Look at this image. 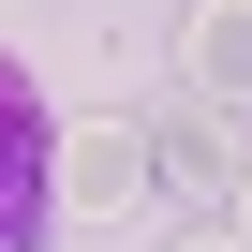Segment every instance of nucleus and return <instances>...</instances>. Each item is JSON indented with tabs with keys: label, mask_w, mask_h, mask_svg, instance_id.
<instances>
[{
	"label": "nucleus",
	"mask_w": 252,
	"mask_h": 252,
	"mask_svg": "<svg viewBox=\"0 0 252 252\" xmlns=\"http://www.w3.org/2000/svg\"><path fill=\"white\" fill-rule=\"evenodd\" d=\"M178 74L208 104H252V0H193V30H178Z\"/></svg>",
	"instance_id": "obj_4"
},
{
	"label": "nucleus",
	"mask_w": 252,
	"mask_h": 252,
	"mask_svg": "<svg viewBox=\"0 0 252 252\" xmlns=\"http://www.w3.org/2000/svg\"><path fill=\"white\" fill-rule=\"evenodd\" d=\"M45 149H60V134H45V89L0 60V252L45 237Z\"/></svg>",
	"instance_id": "obj_1"
},
{
	"label": "nucleus",
	"mask_w": 252,
	"mask_h": 252,
	"mask_svg": "<svg viewBox=\"0 0 252 252\" xmlns=\"http://www.w3.org/2000/svg\"><path fill=\"white\" fill-rule=\"evenodd\" d=\"M237 237H252V163H237Z\"/></svg>",
	"instance_id": "obj_6"
},
{
	"label": "nucleus",
	"mask_w": 252,
	"mask_h": 252,
	"mask_svg": "<svg viewBox=\"0 0 252 252\" xmlns=\"http://www.w3.org/2000/svg\"><path fill=\"white\" fill-rule=\"evenodd\" d=\"M45 193H74L89 222L134 208V193H149V119H89V134H60V149H45Z\"/></svg>",
	"instance_id": "obj_2"
},
{
	"label": "nucleus",
	"mask_w": 252,
	"mask_h": 252,
	"mask_svg": "<svg viewBox=\"0 0 252 252\" xmlns=\"http://www.w3.org/2000/svg\"><path fill=\"white\" fill-rule=\"evenodd\" d=\"M0 15H45V0H0Z\"/></svg>",
	"instance_id": "obj_7"
},
{
	"label": "nucleus",
	"mask_w": 252,
	"mask_h": 252,
	"mask_svg": "<svg viewBox=\"0 0 252 252\" xmlns=\"http://www.w3.org/2000/svg\"><path fill=\"white\" fill-rule=\"evenodd\" d=\"M237 163H252V149H237V119H222L208 89L149 119V178H178V193H237Z\"/></svg>",
	"instance_id": "obj_3"
},
{
	"label": "nucleus",
	"mask_w": 252,
	"mask_h": 252,
	"mask_svg": "<svg viewBox=\"0 0 252 252\" xmlns=\"http://www.w3.org/2000/svg\"><path fill=\"white\" fill-rule=\"evenodd\" d=\"M163 252H252V237H237V222H178Z\"/></svg>",
	"instance_id": "obj_5"
}]
</instances>
